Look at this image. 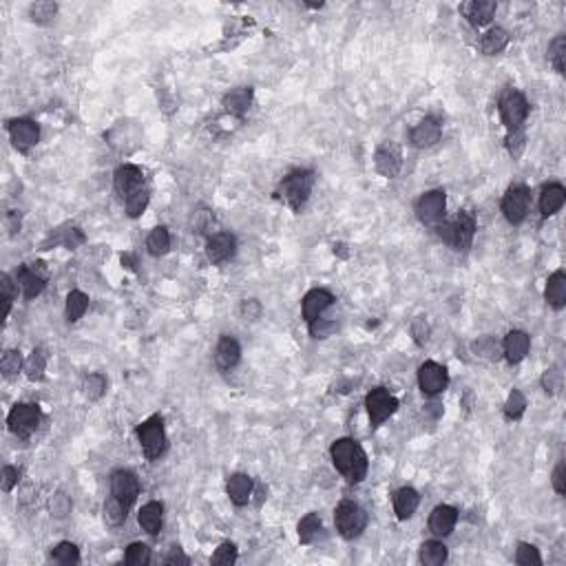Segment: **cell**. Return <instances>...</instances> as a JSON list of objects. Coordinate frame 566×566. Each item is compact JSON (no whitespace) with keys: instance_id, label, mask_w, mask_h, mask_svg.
I'll return each mask as SVG.
<instances>
[{"instance_id":"45","label":"cell","mask_w":566,"mask_h":566,"mask_svg":"<svg viewBox=\"0 0 566 566\" xmlns=\"http://www.w3.org/2000/svg\"><path fill=\"white\" fill-rule=\"evenodd\" d=\"M49 511H51L54 517H66L71 513V497L66 493H62V491H58L49 500Z\"/></svg>"},{"instance_id":"44","label":"cell","mask_w":566,"mask_h":566,"mask_svg":"<svg viewBox=\"0 0 566 566\" xmlns=\"http://www.w3.org/2000/svg\"><path fill=\"white\" fill-rule=\"evenodd\" d=\"M20 368H22L20 352H18V350H7L5 356H3V360H0V370H3L5 378H14V376H18Z\"/></svg>"},{"instance_id":"47","label":"cell","mask_w":566,"mask_h":566,"mask_svg":"<svg viewBox=\"0 0 566 566\" xmlns=\"http://www.w3.org/2000/svg\"><path fill=\"white\" fill-rule=\"evenodd\" d=\"M515 562L522 564V566H531V564H542V557L537 553V549L533 545H520L517 551H515Z\"/></svg>"},{"instance_id":"40","label":"cell","mask_w":566,"mask_h":566,"mask_svg":"<svg viewBox=\"0 0 566 566\" xmlns=\"http://www.w3.org/2000/svg\"><path fill=\"white\" fill-rule=\"evenodd\" d=\"M51 557L60 564H78L80 562V551L71 542H60V545L51 551Z\"/></svg>"},{"instance_id":"25","label":"cell","mask_w":566,"mask_h":566,"mask_svg":"<svg viewBox=\"0 0 566 566\" xmlns=\"http://www.w3.org/2000/svg\"><path fill=\"white\" fill-rule=\"evenodd\" d=\"M495 9H497V5L493 3V0H473V3L463 7L465 16L469 18L473 27H485L487 22H491Z\"/></svg>"},{"instance_id":"2","label":"cell","mask_w":566,"mask_h":566,"mask_svg":"<svg viewBox=\"0 0 566 566\" xmlns=\"http://www.w3.org/2000/svg\"><path fill=\"white\" fill-rule=\"evenodd\" d=\"M436 233L454 251H467L475 235V217L469 211H463L454 221H440Z\"/></svg>"},{"instance_id":"48","label":"cell","mask_w":566,"mask_h":566,"mask_svg":"<svg viewBox=\"0 0 566 566\" xmlns=\"http://www.w3.org/2000/svg\"><path fill=\"white\" fill-rule=\"evenodd\" d=\"M542 388H545L547 392H551V394H557L560 388H562V372L557 368L547 370L545 376H542Z\"/></svg>"},{"instance_id":"31","label":"cell","mask_w":566,"mask_h":566,"mask_svg":"<svg viewBox=\"0 0 566 566\" xmlns=\"http://www.w3.org/2000/svg\"><path fill=\"white\" fill-rule=\"evenodd\" d=\"M447 560V547L438 540H429L420 547V562L425 566H440Z\"/></svg>"},{"instance_id":"16","label":"cell","mask_w":566,"mask_h":566,"mask_svg":"<svg viewBox=\"0 0 566 566\" xmlns=\"http://www.w3.org/2000/svg\"><path fill=\"white\" fill-rule=\"evenodd\" d=\"M374 164H376V171L383 175V177H396L398 171H400V164H403V155H400V148L396 144H383L376 155H374Z\"/></svg>"},{"instance_id":"50","label":"cell","mask_w":566,"mask_h":566,"mask_svg":"<svg viewBox=\"0 0 566 566\" xmlns=\"http://www.w3.org/2000/svg\"><path fill=\"white\" fill-rule=\"evenodd\" d=\"M334 330H336V323L334 321H325V319H321V316L310 323V334L314 338H328Z\"/></svg>"},{"instance_id":"55","label":"cell","mask_w":566,"mask_h":566,"mask_svg":"<svg viewBox=\"0 0 566 566\" xmlns=\"http://www.w3.org/2000/svg\"><path fill=\"white\" fill-rule=\"evenodd\" d=\"M18 480H20V469L7 465V467L3 469V489H5V491H11V489L18 485Z\"/></svg>"},{"instance_id":"39","label":"cell","mask_w":566,"mask_h":566,"mask_svg":"<svg viewBox=\"0 0 566 566\" xmlns=\"http://www.w3.org/2000/svg\"><path fill=\"white\" fill-rule=\"evenodd\" d=\"M56 14H58V5L56 3H47V0L31 5V9H29L31 20L40 22V25H47V22H51V18H56Z\"/></svg>"},{"instance_id":"12","label":"cell","mask_w":566,"mask_h":566,"mask_svg":"<svg viewBox=\"0 0 566 566\" xmlns=\"http://www.w3.org/2000/svg\"><path fill=\"white\" fill-rule=\"evenodd\" d=\"M447 383H449V376H447V370L434 360H427V363L420 365L418 370V385L425 396H438L447 390Z\"/></svg>"},{"instance_id":"36","label":"cell","mask_w":566,"mask_h":566,"mask_svg":"<svg viewBox=\"0 0 566 566\" xmlns=\"http://www.w3.org/2000/svg\"><path fill=\"white\" fill-rule=\"evenodd\" d=\"M148 199H151V195L144 188H140V191H135L133 195H128L126 197V215L131 219L140 217L146 211V206H148Z\"/></svg>"},{"instance_id":"26","label":"cell","mask_w":566,"mask_h":566,"mask_svg":"<svg viewBox=\"0 0 566 566\" xmlns=\"http://www.w3.org/2000/svg\"><path fill=\"white\" fill-rule=\"evenodd\" d=\"M418 502H420V497H418V493H416L412 487H403V489H398L396 495H394V511H396V517H398V520L412 517L414 511L418 509Z\"/></svg>"},{"instance_id":"11","label":"cell","mask_w":566,"mask_h":566,"mask_svg":"<svg viewBox=\"0 0 566 566\" xmlns=\"http://www.w3.org/2000/svg\"><path fill=\"white\" fill-rule=\"evenodd\" d=\"M365 405H368V414H370L372 425H380L383 420H388L396 412L398 400L385 388H376L368 394Z\"/></svg>"},{"instance_id":"34","label":"cell","mask_w":566,"mask_h":566,"mask_svg":"<svg viewBox=\"0 0 566 566\" xmlns=\"http://www.w3.org/2000/svg\"><path fill=\"white\" fill-rule=\"evenodd\" d=\"M321 531V517L316 515V513H308L305 517H301V522H299V540H301V545H310V542L319 535Z\"/></svg>"},{"instance_id":"49","label":"cell","mask_w":566,"mask_h":566,"mask_svg":"<svg viewBox=\"0 0 566 566\" xmlns=\"http://www.w3.org/2000/svg\"><path fill=\"white\" fill-rule=\"evenodd\" d=\"M525 133H522V128H517V131H511L509 133V138H507V148H509V153L513 155V157H520L522 155V151H525Z\"/></svg>"},{"instance_id":"52","label":"cell","mask_w":566,"mask_h":566,"mask_svg":"<svg viewBox=\"0 0 566 566\" xmlns=\"http://www.w3.org/2000/svg\"><path fill=\"white\" fill-rule=\"evenodd\" d=\"M475 352H478L480 356H485V358H497L500 348H497V343L493 341V338L485 336V338H480L478 343H475Z\"/></svg>"},{"instance_id":"24","label":"cell","mask_w":566,"mask_h":566,"mask_svg":"<svg viewBox=\"0 0 566 566\" xmlns=\"http://www.w3.org/2000/svg\"><path fill=\"white\" fill-rule=\"evenodd\" d=\"M44 285H47V281H44V277L38 275L34 268L22 266L18 270V288L22 290V294H25V299H36L38 294L44 290Z\"/></svg>"},{"instance_id":"4","label":"cell","mask_w":566,"mask_h":566,"mask_svg":"<svg viewBox=\"0 0 566 566\" xmlns=\"http://www.w3.org/2000/svg\"><path fill=\"white\" fill-rule=\"evenodd\" d=\"M334 522H336L338 533H341L345 540H354V537H358L360 533L365 531L368 513H365L363 507H358L356 502L343 500L334 511Z\"/></svg>"},{"instance_id":"43","label":"cell","mask_w":566,"mask_h":566,"mask_svg":"<svg viewBox=\"0 0 566 566\" xmlns=\"http://www.w3.org/2000/svg\"><path fill=\"white\" fill-rule=\"evenodd\" d=\"M25 368H27V376L31 380H40L44 374V368H47V356H44L42 350H34Z\"/></svg>"},{"instance_id":"6","label":"cell","mask_w":566,"mask_h":566,"mask_svg":"<svg viewBox=\"0 0 566 566\" xmlns=\"http://www.w3.org/2000/svg\"><path fill=\"white\" fill-rule=\"evenodd\" d=\"M7 425L11 429V434H16L18 438H29L40 425V410L36 405L20 403L9 412Z\"/></svg>"},{"instance_id":"13","label":"cell","mask_w":566,"mask_h":566,"mask_svg":"<svg viewBox=\"0 0 566 566\" xmlns=\"http://www.w3.org/2000/svg\"><path fill=\"white\" fill-rule=\"evenodd\" d=\"M9 138H11V142H14V146L18 151L25 153V151H29L31 146L38 144V140H40V128H38L36 122L20 118V120L9 122Z\"/></svg>"},{"instance_id":"57","label":"cell","mask_w":566,"mask_h":566,"mask_svg":"<svg viewBox=\"0 0 566 566\" xmlns=\"http://www.w3.org/2000/svg\"><path fill=\"white\" fill-rule=\"evenodd\" d=\"M553 487H555V491L562 495L564 493V465L560 463L557 467H555V471H553Z\"/></svg>"},{"instance_id":"14","label":"cell","mask_w":566,"mask_h":566,"mask_svg":"<svg viewBox=\"0 0 566 566\" xmlns=\"http://www.w3.org/2000/svg\"><path fill=\"white\" fill-rule=\"evenodd\" d=\"M237 253V239L231 233H217L206 243V255L213 263H223Z\"/></svg>"},{"instance_id":"27","label":"cell","mask_w":566,"mask_h":566,"mask_svg":"<svg viewBox=\"0 0 566 566\" xmlns=\"http://www.w3.org/2000/svg\"><path fill=\"white\" fill-rule=\"evenodd\" d=\"M162 515H164V507L160 502H148L140 509L138 522L148 535H157L162 529Z\"/></svg>"},{"instance_id":"41","label":"cell","mask_w":566,"mask_h":566,"mask_svg":"<svg viewBox=\"0 0 566 566\" xmlns=\"http://www.w3.org/2000/svg\"><path fill=\"white\" fill-rule=\"evenodd\" d=\"M124 560L131 566H146L151 562V549L146 545H142V542H135V545H131L126 549Z\"/></svg>"},{"instance_id":"22","label":"cell","mask_w":566,"mask_h":566,"mask_svg":"<svg viewBox=\"0 0 566 566\" xmlns=\"http://www.w3.org/2000/svg\"><path fill=\"white\" fill-rule=\"evenodd\" d=\"M226 491H228V497L237 505V507H243L251 502V495H253V480L248 478L243 473H233L228 482H226Z\"/></svg>"},{"instance_id":"10","label":"cell","mask_w":566,"mask_h":566,"mask_svg":"<svg viewBox=\"0 0 566 566\" xmlns=\"http://www.w3.org/2000/svg\"><path fill=\"white\" fill-rule=\"evenodd\" d=\"M111 495L118 497V500L126 509H131L133 502L138 500V495H140V482H138V478H135V473L126 471V469L113 471V475H111Z\"/></svg>"},{"instance_id":"46","label":"cell","mask_w":566,"mask_h":566,"mask_svg":"<svg viewBox=\"0 0 566 566\" xmlns=\"http://www.w3.org/2000/svg\"><path fill=\"white\" fill-rule=\"evenodd\" d=\"M211 562L213 564H223V566L235 564L237 562V547L233 545V542H223V545H219V549L213 553Z\"/></svg>"},{"instance_id":"37","label":"cell","mask_w":566,"mask_h":566,"mask_svg":"<svg viewBox=\"0 0 566 566\" xmlns=\"http://www.w3.org/2000/svg\"><path fill=\"white\" fill-rule=\"evenodd\" d=\"M525 410H527V398H525V394L520 392V390H513L509 394L507 403H505V416L509 420H517L520 416L525 414Z\"/></svg>"},{"instance_id":"29","label":"cell","mask_w":566,"mask_h":566,"mask_svg":"<svg viewBox=\"0 0 566 566\" xmlns=\"http://www.w3.org/2000/svg\"><path fill=\"white\" fill-rule=\"evenodd\" d=\"M547 301L555 310L564 308V303H566V275L562 273V270L553 273L547 281Z\"/></svg>"},{"instance_id":"23","label":"cell","mask_w":566,"mask_h":566,"mask_svg":"<svg viewBox=\"0 0 566 566\" xmlns=\"http://www.w3.org/2000/svg\"><path fill=\"white\" fill-rule=\"evenodd\" d=\"M566 201V191L562 184H549L540 195V213L542 217H553Z\"/></svg>"},{"instance_id":"53","label":"cell","mask_w":566,"mask_h":566,"mask_svg":"<svg viewBox=\"0 0 566 566\" xmlns=\"http://www.w3.org/2000/svg\"><path fill=\"white\" fill-rule=\"evenodd\" d=\"M0 288H3V301H5V316H9V310H11V301L16 297V290H14V283L9 279V275H3L0 277Z\"/></svg>"},{"instance_id":"1","label":"cell","mask_w":566,"mask_h":566,"mask_svg":"<svg viewBox=\"0 0 566 566\" xmlns=\"http://www.w3.org/2000/svg\"><path fill=\"white\" fill-rule=\"evenodd\" d=\"M330 456H332L334 467L343 473V478L350 485H358L360 480L365 478L368 456H365V451L360 449V445L356 440H350V438L336 440L330 447Z\"/></svg>"},{"instance_id":"20","label":"cell","mask_w":566,"mask_h":566,"mask_svg":"<svg viewBox=\"0 0 566 566\" xmlns=\"http://www.w3.org/2000/svg\"><path fill=\"white\" fill-rule=\"evenodd\" d=\"M529 348H531L529 334L522 330H513L505 336L502 350H505V356H507L509 363H520V360L529 354Z\"/></svg>"},{"instance_id":"42","label":"cell","mask_w":566,"mask_h":566,"mask_svg":"<svg viewBox=\"0 0 566 566\" xmlns=\"http://www.w3.org/2000/svg\"><path fill=\"white\" fill-rule=\"evenodd\" d=\"M564 58H566V38L564 36H557L549 44V60L555 66L557 74H564Z\"/></svg>"},{"instance_id":"30","label":"cell","mask_w":566,"mask_h":566,"mask_svg":"<svg viewBox=\"0 0 566 566\" xmlns=\"http://www.w3.org/2000/svg\"><path fill=\"white\" fill-rule=\"evenodd\" d=\"M507 42H509V36H507V31H505V29H500V27H493V29H489V31L482 36L480 49H482V54H485V56H495V54L505 51Z\"/></svg>"},{"instance_id":"28","label":"cell","mask_w":566,"mask_h":566,"mask_svg":"<svg viewBox=\"0 0 566 566\" xmlns=\"http://www.w3.org/2000/svg\"><path fill=\"white\" fill-rule=\"evenodd\" d=\"M251 102H253V89H235V91H231L228 96L223 98V106L228 113H233V116L241 118L248 113V108H251Z\"/></svg>"},{"instance_id":"7","label":"cell","mask_w":566,"mask_h":566,"mask_svg":"<svg viewBox=\"0 0 566 566\" xmlns=\"http://www.w3.org/2000/svg\"><path fill=\"white\" fill-rule=\"evenodd\" d=\"M529 203H531L529 188L522 184H513L502 197V213H505L507 221L513 226L522 223L527 213H529Z\"/></svg>"},{"instance_id":"8","label":"cell","mask_w":566,"mask_h":566,"mask_svg":"<svg viewBox=\"0 0 566 566\" xmlns=\"http://www.w3.org/2000/svg\"><path fill=\"white\" fill-rule=\"evenodd\" d=\"M529 116V102L522 94L517 91H509L502 96L500 100V118L505 122V126L509 131H517L522 128L525 120Z\"/></svg>"},{"instance_id":"18","label":"cell","mask_w":566,"mask_h":566,"mask_svg":"<svg viewBox=\"0 0 566 566\" xmlns=\"http://www.w3.org/2000/svg\"><path fill=\"white\" fill-rule=\"evenodd\" d=\"M116 191L122 195V197H128L133 195L135 191H140L142 184H144V173L142 168L133 166V164H124L116 171Z\"/></svg>"},{"instance_id":"19","label":"cell","mask_w":566,"mask_h":566,"mask_svg":"<svg viewBox=\"0 0 566 566\" xmlns=\"http://www.w3.org/2000/svg\"><path fill=\"white\" fill-rule=\"evenodd\" d=\"M456 522H458V511L449 505H440L429 515V531L438 537H445L454 531Z\"/></svg>"},{"instance_id":"56","label":"cell","mask_w":566,"mask_h":566,"mask_svg":"<svg viewBox=\"0 0 566 566\" xmlns=\"http://www.w3.org/2000/svg\"><path fill=\"white\" fill-rule=\"evenodd\" d=\"M188 562L191 560L182 553V549H179V547H173L171 553L164 557V564H188Z\"/></svg>"},{"instance_id":"9","label":"cell","mask_w":566,"mask_h":566,"mask_svg":"<svg viewBox=\"0 0 566 566\" xmlns=\"http://www.w3.org/2000/svg\"><path fill=\"white\" fill-rule=\"evenodd\" d=\"M447 197L445 191H429L416 201V215L425 226H438L445 219Z\"/></svg>"},{"instance_id":"21","label":"cell","mask_w":566,"mask_h":566,"mask_svg":"<svg viewBox=\"0 0 566 566\" xmlns=\"http://www.w3.org/2000/svg\"><path fill=\"white\" fill-rule=\"evenodd\" d=\"M241 358V348L233 336H221L217 350H215V360L221 370H233Z\"/></svg>"},{"instance_id":"3","label":"cell","mask_w":566,"mask_h":566,"mask_svg":"<svg viewBox=\"0 0 566 566\" xmlns=\"http://www.w3.org/2000/svg\"><path fill=\"white\" fill-rule=\"evenodd\" d=\"M312 186H314V173L297 171V173H290L288 177H283V182L279 186V195L292 211H301L312 193Z\"/></svg>"},{"instance_id":"54","label":"cell","mask_w":566,"mask_h":566,"mask_svg":"<svg viewBox=\"0 0 566 566\" xmlns=\"http://www.w3.org/2000/svg\"><path fill=\"white\" fill-rule=\"evenodd\" d=\"M259 314H261V305H259V301L248 299V301L241 303V316H243L246 321H257V319H259Z\"/></svg>"},{"instance_id":"33","label":"cell","mask_w":566,"mask_h":566,"mask_svg":"<svg viewBox=\"0 0 566 566\" xmlns=\"http://www.w3.org/2000/svg\"><path fill=\"white\" fill-rule=\"evenodd\" d=\"M89 308V297L80 290H71L69 297H66V319L71 323H76L78 319H82V314Z\"/></svg>"},{"instance_id":"15","label":"cell","mask_w":566,"mask_h":566,"mask_svg":"<svg viewBox=\"0 0 566 566\" xmlns=\"http://www.w3.org/2000/svg\"><path fill=\"white\" fill-rule=\"evenodd\" d=\"M440 135H443V126L438 120L434 118H425L420 120L412 133H410V142L416 146V148H429V146H434L438 140H440Z\"/></svg>"},{"instance_id":"17","label":"cell","mask_w":566,"mask_h":566,"mask_svg":"<svg viewBox=\"0 0 566 566\" xmlns=\"http://www.w3.org/2000/svg\"><path fill=\"white\" fill-rule=\"evenodd\" d=\"M334 297H332V292L328 290H321V288H314L310 290L305 297H303V319L308 323L316 321L319 316L332 305Z\"/></svg>"},{"instance_id":"51","label":"cell","mask_w":566,"mask_h":566,"mask_svg":"<svg viewBox=\"0 0 566 566\" xmlns=\"http://www.w3.org/2000/svg\"><path fill=\"white\" fill-rule=\"evenodd\" d=\"M412 336L418 345H425L429 341V323L425 316H418V319L412 323Z\"/></svg>"},{"instance_id":"38","label":"cell","mask_w":566,"mask_h":566,"mask_svg":"<svg viewBox=\"0 0 566 566\" xmlns=\"http://www.w3.org/2000/svg\"><path fill=\"white\" fill-rule=\"evenodd\" d=\"M82 390L89 400H98L106 392V378L102 374H89L82 383Z\"/></svg>"},{"instance_id":"5","label":"cell","mask_w":566,"mask_h":566,"mask_svg":"<svg viewBox=\"0 0 566 566\" xmlns=\"http://www.w3.org/2000/svg\"><path fill=\"white\" fill-rule=\"evenodd\" d=\"M138 438L148 460H157L166 451V432L160 416H151L138 427Z\"/></svg>"},{"instance_id":"32","label":"cell","mask_w":566,"mask_h":566,"mask_svg":"<svg viewBox=\"0 0 566 566\" xmlns=\"http://www.w3.org/2000/svg\"><path fill=\"white\" fill-rule=\"evenodd\" d=\"M146 248H148V253L153 257H162L168 253V248H171V235L168 231L164 228V226H157V228L151 231L148 239H146Z\"/></svg>"},{"instance_id":"35","label":"cell","mask_w":566,"mask_h":566,"mask_svg":"<svg viewBox=\"0 0 566 566\" xmlns=\"http://www.w3.org/2000/svg\"><path fill=\"white\" fill-rule=\"evenodd\" d=\"M126 513H128V509L118 500V497L111 495L108 500L104 502V520L111 527H120L126 520Z\"/></svg>"}]
</instances>
